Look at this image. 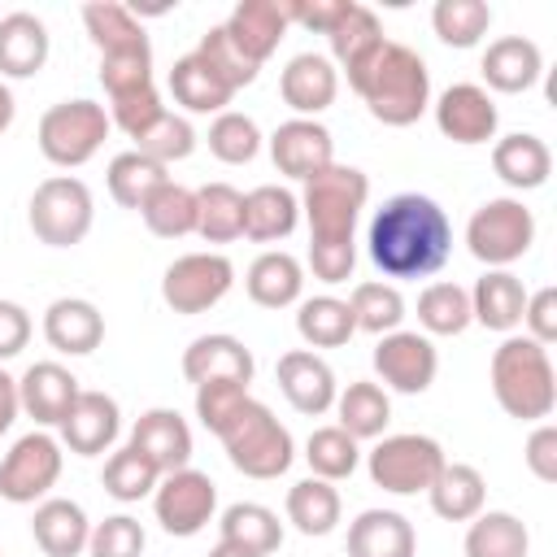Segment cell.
Listing matches in <instances>:
<instances>
[{
	"instance_id": "6da1fadb",
	"label": "cell",
	"mask_w": 557,
	"mask_h": 557,
	"mask_svg": "<svg viewBox=\"0 0 557 557\" xmlns=\"http://www.w3.org/2000/svg\"><path fill=\"white\" fill-rule=\"evenodd\" d=\"M366 244L387 278H431L453 252V222L431 196L400 191L374 209Z\"/></svg>"
},
{
	"instance_id": "7a4b0ae2",
	"label": "cell",
	"mask_w": 557,
	"mask_h": 557,
	"mask_svg": "<svg viewBox=\"0 0 557 557\" xmlns=\"http://www.w3.org/2000/svg\"><path fill=\"white\" fill-rule=\"evenodd\" d=\"M348 87L366 100L370 117L383 126H413L431 109L426 61L396 39H383L361 65L348 70Z\"/></svg>"
},
{
	"instance_id": "3957f363",
	"label": "cell",
	"mask_w": 557,
	"mask_h": 557,
	"mask_svg": "<svg viewBox=\"0 0 557 557\" xmlns=\"http://www.w3.org/2000/svg\"><path fill=\"white\" fill-rule=\"evenodd\" d=\"M492 392L496 405L518 418V422H544L557 405V374L548 361V348L527 339V335H509L496 352H492Z\"/></svg>"
},
{
	"instance_id": "277c9868",
	"label": "cell",
	"mask_w": 557,
	"mask_h": 557,
	"mask_svg": "<svg viewBox=\"0 0 557 557\" xmlns=\"http://www.w3.org/2000/svg\"><path fill=\"white\" fill-rule=\"evenodd\" d=\"M366 200H370V178L357 165L331 161L326 170L305 178L300 213L309 218V244H352Z\"/></svg>"
},
{
	"instance_id": "5b68a950",
	"label": "cell",
	"mask_w": 557,
	"mask_h": 557,
	"mask_svg": "<svg viewBox=\"0 0 557 557\" xmlns=\"http://www.w3.org/2000/svg\"><path fill=\"white\" fill-rule=\"evenodd\" d=\"M218 440L226 444L231 466L248 479H278V474H287V466L296 457L292 431L252 396L235 409V418H226L218 426Z\"/></svg>"
},
{
	"instance_id": "8992f818",
	"label": "cell",
	"mask_w": 557,
	"mask_h": 557,
	"mask_svg": "<svg viewBox=\"0 0 557 557\" xmlns=\"http://www.w3.org/2000/svg\"><path fill=\"white\" fill-rule=\"evenodd\" d=\"M535 244V213L518 196H492L483 200L466 222V248L487 270H505L518 257H527Z\"/></svg>"
},
{
	"instance_id": "52a82bcc",
	"label": "cell",
	"mask_w": 557,
	"mask_h": 557,
	"mask_svg": "<svg viewBox=\"0 0 557 557\" xmlns=\"http://www.w3.org/2000/svg\"><path fill=\"white\" fill-rule=\"evenodd\" d=\"M26 218H30V231H35L39 244H48V248H74V244L87 239L91 218H96V205H91V191H87L83 178L52 174V178H44L30 191Z\"/></svg>"
},
{
	"instance_id": "ba28073f",
	"label": "cell",
	"mask_w": 557,
	"mask_h": 557,
	"mask_svg": "<svg viewBox=\"0 0 557 557\" xmlns=\"http://www.w3.org/2000/svg\"><path fill=\"white\" fill-rule=\"evenodd\" d=\"M109 126L113 122H109L104 104H96V100H61L39 117L35 139H39V152L52 165L78 170L100 152V144L109 139Z\"/></svg>"
},
{
	"instance_id": "9c48e42d",
	"label": "cell",
	"mask_w": 557,
	"mask_h": 557,
	"mask_svg": "<svg viewBox=\"0 0 557 557\" xmlns=\"http://www.w3.org/2000/svg\"><path fill=\"white\" fill-rule=\"evenodd\" d=\"M444 448L440 440L431 435H418V431H405V435H383L370 457H366V470H370V483L392 492V496H418L435 483V474L444 470Z\"/></svg>"
},
{
	"instance_id": "30bf717a",
	"label": "cell",
	"mask_w": 557,
	"mask_h": 557,
	"mask_svg": "<svg viewBox=\"0 0 557 557\" xmlns=\"http://www.w3.org/2000/svg\"><path fill=\"white\" fill-rule=\"evenodd\" d=\"M231 287H235V265L222 252H183L161 274V300L183 318L213 309Z\"/></svg>"
},
{
	"instance_id": "8fae6325",
	"label": "cell",
	"mask_w": 557,
	"mask_h": 557,
	"mask_svg": "<svg viewBox=\"0 0 557 557\" xmlns=\"http://www.w3.org/2000/svg\"><path fill=\"white\" fill-rule=\"evenodd\" d=\"M61 440H52L48 431H30L22 435L4 457H0V496L9 505H35L44 500L57 479H61Z\"/></svg>"
},
{
	"instance_id": "7c38bea8",
	"label": "cell",
	"mask_w": 557,
	"mask_h": 557,
	"mask_svg": "<svg viewBox=\"0 0 557 557\" xmlns=\"http://www.w3.org/2000/svg\"><path fill=\"white\" fill-rule=\"evenodd\" d=\"M213 509H218V483L191 466L161 474V483L152 492V513H157L161 531L178 535V540L200 535L213 522Z\"/></svg>"
},
{
	"instance_id": "4fadbf2b",
	"label": "cell",
	"mask_w": 557,
	"mask_h": 557,
	"mask_svg": "<svg viewBox=\"0 0 557 557\" xmlns=\"http://www.w3.org/2000/svg\"><path fill=\"white\" fill-rule=\"evenodd\" d=\"M374 370L379 379L392 387V392H405V396H422L431 383H435V370H440V352L426 335L418 331H387L379 335L374 344Z\"/></svg>"
},
{
	"instance_id": "5bb4252c",
	"label": "cell",
	"mask_w": 557,
	"mask_h": 557,
	"mask_svg": "<svg viewBox=\"0 0 557 557\" xmlns=\"http://www.w3.org/2000/svg\"><path fill=\"white\" fill-rule=\"evenodd\" d=\"M270 157H274L278 174L305 183V178H313L318 170H326L335 161V139L313 117H287L270 135Z\"/></svg>"
},
{
	"instance_id": "9a60e30c",
	"label": "cell",
	"mask_w": 557,
	"mask_h": 557,
	"mask_svg": "<svg viewBox=\"0 0 557 557\" xmlns=\"http://www.w3.org/2000/svg\"><path fill=\"white\" fill-rule=\"evenodd\" d=\"M496 122H500L496 117V100L479 83H453L435 100V126L453 144H466V148L470 144H487L496 135Z\"/></svg>"
},
{
	"instance_id": "2e32d148",
	"label": "cell",
	"mask_w": 557,
	"mask_h": 557,
	"mask_svg": "<svg viewBox=\"0 0 557 557\" xmlns=\"http://www.w3.org/2000/svg\"><path fill=\"white\" fill-rule=\"evenodd\" d=\"M274 379H278V392L287 396V405H292L296 413L318 418V413L335 409V396H339L335 370H331L318 352H309V348L283 352L278 366H274Z\"/></svg>"
},
{
	"instance_id": "e0dca14e",
	"label": "cell",
	"mask_w": 557,
	"mask_h": 557,
	"mask_svg": "<svg viewBox=\"0 0 557 557\" xmlns=\"http://www.w3.org/2000/svg\"><path fill=\"white\" fill-rule=\"evenodd\" d=\"M131 448L157 470V474H170V470H183L191 461V426L178 409H148L135 418L131 426Z\"/></svg>"
},
{
	"instance_id": "ac0fdd59",
	"label": "cell",
	"mask_w": 557,
	"mask_h": 557,
	"mask_svg": "<svg viewBox=\"0 0 557 557\" xmlns=\"http://www.w3.org/2000/svg\"><path fill=\"white\" fill-rule=\"evenodd\" d=\"M278 96L300 117H313V113L331 109L335 96H339V70H335V61L322 57V52H296L283 65V74H278Z\"/></svg>"
},
{
	"instance_id": "d6986e66",
	"label": "cell",
	"mask_w": 557,
	"mask_h": 557,
	"mask_svg": "<svg viewBox=\"0 0 557 557\" xmlns=\"http://www.w3.org/2000/svg\"><path fill=\"white\" fill-rule=\"evenodd\" d=\"M78 392H83L78 379L61 361H35L17 379V405L35 418V426H61Z\"/></svg>"
},
{
	"instance_id": "ffe728a7",
	"label": "cell",
	"mask_w": 557,
	"mask_h": 557,
	"mask_svg": "<svg viewBox=\"0 0 557 557\" xmlns=\"http://www.w3.org/2000/svg\"><path fill=\"white\" fill-rule=\"evenodd\" d=\"M252 370H257V361H252L248 344L235 339V335H226V331L200 335V339H191L187 352H183V379L196 383V387H200V383H222V379H231V383H252Z\"/></svg>"
},
{
	"instance_id": "44dd1931",
	"label": "cell",
	"mask_w": 557,
	"mask_h": 557,
	"mask_svg": "<svg viewBox=\"0 0 557 557\" xmlns=\"http://www.w3.org/2000/svg\"><path fill=\"white\" fill-rule=\"evenodd\" d=\"M117 431H122L117 400L109 392H78V400L61 422V444L78 457H100L117 440Z\"/></svg>"
},
{
	"instance_id": "7402d4cb",
	"label": "cell",
	"mask_w": 557,
	"mask_h": 557,
	"mask_svg": "<svg viewBox=\"0 0 557 557\" xmlns=\"http://www.w3.org/2000/svg\"><path fill=\"white\" fill-rule=\"evenodd\" d=\"M479 70H483V83H487L492 91L518 96V91H527V87L540 83V74H544V52H540V44L527 39V35H500V39L487 44Z\"/></svg>"
},
{
	"instance_id": "603a6c76",
	"label": "cell",
	"mask_w": 557,
	"mask_h": 557,
	"mask_svg": "<svg viewBox=\"0 0 557 557\" xmlns=\"http://www.w3.org/2000/svg\"><path fill=\"white\" fill-rule=\"evenodd\" d=\"M44 339L65 357H87L104 339V313L83 296H61L44 309Z\"/></svg>"
},
{
	"instance_id": "cb8c5ba5",
	"label": "cell",
	"mask_w": 557,
	"mask_h": 557,
	"mask_svg": "<svg viewBox=\"0 0 557 557\" xmlns=\"http://www.w3.org/2000/svg\"><path fill=\"white\" fill-rule=\"evenodd\" d=\"M222 26L235 39V48L261 65L270 52H278V44H283L292 22L283 13V0H239Z\"/></svg>"
},
{
	"instance_id": "d4e9b609",
	"label": "cell",
	"mask_w": 557,
	"mask_h": 557,
	"mask_svg": "<svg viewBox=\"0 0 557 557\" xmlns=\"http://www.w3.org/2000/svg\"><path fill=\"white\" fill-rule=\"evenodd\" d=\"M48 26L17 9L0 17V78H35L48 65Z\"/></svg>"
},
{
	"instance_id": "484cf974",
	"label": "cell",
	"mask_w": 557,
	"mask_h": 557,
	"mask_svg": "<svg viewBox=\"0 0 557 557\" xmlns=\"http://www.w3.org/2000/svg\"><path fill=\"white\" fill-rule=\"evenodd\" d=\"M413 522L396 509H366L348 522V557H413Z\"/></svg>"
},
{
	"instance_id": "4316f807",
	"label": "cell",
	"mask_w": 557,
	"mask_h": 557,
	"mask_svg": "<svg viewBox=\"0 0 557 557\" xmlns=\"http://www.w3.org/2000/svg\"><path fill=\"white\" fill-rule=\"evenodd\" d=\"M30 535H35V544L48 557H78L87 548V540H91V522H87V513H83L78 500L48 496V500L35 505Z\"/></svg>"
},
{
	"instance_id": "83f0119b",
	"label": "cell",
	"mask_w": 557,
	"mask_h": 557,
	"mask_svg": "<svg viewBox=\"0 0 557 557\" xmlns=\"http://www.w3.org/2000/svg\"><path fill=\"white\" fill-rule=\"evenodd\" d=\"M492 170L500 183H509L513 191H531V187H544L548 174H553V152L540 135L531 131H513L505 139H496L492 148Z\"/></svg>"
},
{
	"instance_id": "f1b7e54d",
	"label": "cell",
	"mask_w": 557,
	"mask_h": 557,
	"mask_svg": "<svg viewBox=\"0 0 557 557\" xmlns=\"http://www.w3.org/2000/svg\"><path fill=\"white\" fill-rule=\"evenodd\" d=\"M522 309H527V287L509 270H487L470 292V318L487 331L509 335L513 326H522Z\"/></svg>"
},
{
	"instance_id": "f546056e",
	"label": "cell",
	"mask_w": 557,
	"mask_h": 557,
	"mask_svg": "<svg viewBox=\"0 0 557 557\" xmlns=\"http://www.w3.org/2000/svg\"><path fill=\"white\" fill-rule=\"evenodd\" d=\"M244 287H248V300H252V305H261V309H287V305H296L300 292H305V270H300V261H296L292 252L270 248V252H261V257L248 265Z\"/></svg>"
},
{
	"instance_id": "4dcf8cb0",
	"label": "cell",
	"mask_w": 557,
	"mask_h": 557,
	"mask_svg": "<svg viewBox=\"0 0 557 557\" xmlns=\"http://www.w3.org/2000/svg\"><path fill=\"white\" fill-rule=\"evenodd\" d=\"M426 496H431V509L444 522H470L474 513H483L487 483H483L479 466H470V461H444V470L435 474V483L426 487Z\"/></svg>"
},
{
	"instance_id": "1f68e13d",
	"label": "cell",
	"mask_w": 557,
	"mask_h": 557,
	"mask_svg": "<svg viewBox=\"0 0 557 557\" xmlns=\"http://www.w3.org/2000/svg\"><path fill=\"white\" fill-rule=\"evenodd\" d=\"M300 222V200L278 187V183H261L244 196V235L257 239V244H274V239H287Z\"/></svg>"
},
{
	"instance_id": "d6a6232c",
	"label": "cell",
	"mask_w": 557,
	"mask_h": 557,
	"mask_svg": "<svg viewBox=\"0 0 557 557\" xmlns=\"http://www.w3.org/2000/svg\"><path fill=\"white\" fill-rule=\"evenodd\" d=\"M335 413H339L335 426H344L357 444H361V440H383V431H387V422H392V400H387V392H383L379 383L357 379V383H348V387L335 396Z\"/></svg>"
},
{
	"instance_id": "836d02e7",
	"label": "cell",
	"mask_w": 557,
	"mask_h": 557,
	"mask_svg": "<svg viewBox=\"0 0 557 557\" xmlns=\"http://www.w3.org/2000/svg\"><path fill=\"white\" fill-rule=\"evenodd\" d=\"M222 544H235V548H244V553H252V557H270L278 544H283V522H278V513L274 509H265V505H257V500H235V505H226V513H222Z\"/></svg>"
},
{
	"instance_id": "e575fe53",
	"label": "cell",
	"mask_w": 557,
	"mask_h": 557,
	"mask_svg": "<svg viewBox=\"0 0 557 557\" xmlns=\"http://www.w3.org/2000/svg\"><path fill=\"white\" fill-rule=\"evenodd\" d=\"M170 96L187 113H226V104H231L235 91L226 83H218V74L196 52H187V57H178L170 65Z\"/></svg>"
},
{
	"instance_id": "d590c367",
	"label": "cell",
	"mask_w": 557,
	"mask_h": 557,
	"mask_svg": "<svg viewBox=\"0 0 557 557\" xmlns=\"http://www.w3.org/2000/svg\"><path fill=\"white\" fill-rule=\"evenodd\" d=\"M339 513H344V505H339L335 483L309 474L287 487V522L300 535H331L339 527Z\"/></svg>"
},
{
	"instance_id": "8d00e7d4",
	"label": "cell",
	"mask_w": 557,
	"mask_h": 557,
	"mask_svg": "<svg viewBox=\"0 0 557 557\" xmlns=\"http://www.w3.org/2000/svg\"><path fill=\"white\" fill-rule=\"evenodd\" d=\"M83 26H87L91 44L100 48V57L148 48V35H144L139 17H135V9H126V4H117V0H96V4H83Z\"/></svg>"
},
{
	"instance_id": "74e56055",
	"label": "cell",
	"mask_w": 557,
	"mask_h": 557,
	"mask_svg": "<svg viewBox=\"0 0 557 557\" xmlns=\"http://www.w3.org/2000/svg\"><path fill=\"white\" fill-rule=\"evenodd\" d=\"M139 218L152 235L161 239H183V235H196V218H200V205H196V191L165 178L144 205H139Z\"/></svg>"
},
{
	"instance_id": "f35d334b",
	"label": "cell",
	"mask_w": 557,
	"mask_h": 557,
	"mask_svg": "<svg viewBox=\"0 0 557 557\" xmlns=\"http://www.w3.org/2000/svg\"><path fill=\"white\" fill-rule=\"evenodd\" d=\"M296 331L309 348H339L357 335V322H352V309L348 300L339 296H309L300 300L296 309Z\"/></svg>"
},
{
	"instance_id": "ab89813d",
	"label": "cell",
	"mask_w": 557,
	"mask_h": 557,
	"mask_svg": "<svg viewBox=\"0 0 557 557\" xmlns=\"http://www.w3.org/2000/svg\"><path fill=\"white\" fill-rule=\"evenodd\" d=\"M531 553V535L522 527V518L505 513V509H487L470 518L466 531V557H527Z\"/></svg>"
},
{
	"instance_id": "60d3db41",
	"label": "cell",
	"mask_w": 557,
	"mask_h": 557,
	"mask_svg": "<svg viewBox=\"0 0 557 557\" xmlns=\"http://www.w3.org/2000/svg\"><path fill=\"white\" fill-rule=\"evenodd\" d=\"M200 218H196V235L209 244H231L244 235V191H235L231 183H205L196 191Z\"/></svg>"
},
{
	"instance_id": "b9f144b4",
	"label": "cell",
	"mask_w": 557,
	"mask_h": 557,
	"mask_svg": "<svg viewBox=\"0 0 557 557\" xmlns=\"http://www.w3.org/2000/svg\"><path fill=\"white\" fill-rule=\"evenodd\" d=\"M348 309H352V322L357 331H370V335H387V331H400L405 322V296L396 283H357L352 296H348Z\"/></svg>"
},
{
	"instance_id": "7bdbcfd3",
	"label": "cell",
	"mask_w": 557,
	"mask_h": 557,
	"mask_svg": "<svg viewBox=\"0 0 557 557\" xmlns=\"http://www.w3.org/2000/svg\"><path fill=\"white\" fill-rule=\"evenodd\" d=\"M104 178H109V196H113L122 209H139L170 174H165V165H157V161H148V157H139V152L131 148V152H117V157L109 161Z\"/></svg>"
},
{
	"instance_id": "ee69618b",
	"label": "cell",
	"mask_w": 557,
	"mask_h": 557,
	"mask_svg": "<svg viewBox=\"0 0 557 557\" xmlns=\"http://www.w3.org/2000/svg\"><path fill=\"white\" fill-rule=\"evenodd\" d=\"M326 44H331V57L344 65V74L352 70V65H361L379 44H383V26H379V17L366 9V4H348V13L335 22V30L326 35Z\"/></svg>"
},
{
	"instance_id": "f6af8a7d",
	"label": "cell",
	"mask_w": 557,
	"mask_h": 557,
	"mask_svg": "<svg viewBox=\"0 0 557 557\" xmlns=\"http://www.w3.org/2000/svg\"><path fill=\"white\" fill-rule=\"evenodd\" d=\"M418 322L426 335H461L470 318V292L457 283H426L418 296Z\"/></svg>"
},
{
	"instance_id": "bcb514c9",
	"label": "cell",
	"mask_w": 557,
	"mask_h": 557,
	"mask_svg": "<svg viewBox=\"0 0 557 557\" xmlns=\"http://www.w3.org/2000/svg\"><path fill=\"white\" fill-rule=\"evenodd\" d=\"M305 461L313 470V479H326V483H339L357 470L361 461V448L357 440L344 431V426H318L309 440H305Z\"/></svg>"
},
{
	"instance_id": "7dc6e473",
	"label": "cell",
	"mask_w": 557,
	"mask_h": 557,
	"mask_svg": "<svg viewBox=\"0 0 557 557\" xmlns=\"http://www.w3.org/2000/svg\"><path fill=\"white\" fill-rule=\"evenodd\" d=\"M431 26L448 48H474L492 26V9L483 0H435Z\"/></svg>"
},
{
	"instance_id": "c3c4849f",
	"label": "cell",
	"mask_w": 557,
	"mask_h": 557,
	"mask_svg": "<svg viewBox=\"0 0 557 557\" xmlns=\"http://www.w3.org/2000/svg\"><path fill=\"white\" fill-rule=\"evenodd\" d=\"M196 57H200V61L218 74V83H226L231 91L248 87V83L261 74V65L235 48V39L226 35V26H209V30L200 35V44H196Z\"/></svg>"
},
{
	"instance_id": "681fc988",
	"label": "cell",
	"mask_w": 557,
	"mask_h": 557,
	"mask_svg": "<svg viewBox=\"0 0 557 557\" xmlns=\"http://www.w3.org/2000/svg\"><path fill=\"white\" fill-rule=\"evenodd\" d=\"M100 483H104V492L113 496V500H122V505H135V500H144V496H152L157 492V483H161V474L126 444V448H117V453H109V461H104V474H100Z\"/></svg>"
},
{
	"instance_id": "f907efd6",
	"label": "cell",
	"mask_w": 557,
	"mask_h": 557,
	"mask_svg": "<svg viewBox=\"0 0 557 557\" xmlns=\"http://www.w3.org/2000/svg\"><path fill=\"white\" fill-rule=\"evenodd\" d=\"M135 152L139 157H148V161H157V165H170V161H183V157H191L196 152V131H191V122L187 117H178V113H161L148 131H139L135 135Z\"/></svg>"
},
{
	"instance_id": "816d5d0a",
	"label": "cell",
	"mask_w": 557,
	"mask_h": 557,
	"mask_svg": "<svg viewBox=\"0 0 557 557\" xmlns=\"http://www.w3.org/2000/svg\"><path fill=\"white\" fill-rule=\"evenodd\" d=\"M209 152H213L218 161H226V165H248V161L261 152V131H257V122H252L248 113H235V109L218 113L213 126H209Z\"/></svg>"
},
{
	"instance_id": "f5cc1de1",
	"label": "cell",
	"mask_w": 557,
	"mask_h": 557,
	"mask_svg": "<svg viewBox=\"0 0 557 557\" xmlns=\"http://www.w3.org/2000/svg\"><path fill=\"white\" fill-rule=\"evenodd\" d=\"M100 83H104L109 100L131 96V91H144V87H157V83H152V48L100 57Z\"/></svg>"
},
{
	"instance_id": "db71d44e",
	"label": "cell",
	"mask_w": 557,
	"mask_h": 557,
	"mask_svg": "<svg viewBox=\"0 0 557 557\" xmlns=\"http://www.w3.org/2000/svg\"><path fill=\"white\" fill-rule=\"evenodd\" d=\"M144 527L131 518V513H113L104 522L91 527V540H87V553L91 557H144Z\"/></svg>"
},
{
	"instance_id": "11a10c76",
	"label": "cell",
	"mask_w": 557,
	"mask_h": 557,
	"mask_svg": "<svg viewBox=\"0 0 557 557\" xmlns=\"http://www.w3.org/2000/svg\"><path fill=\"white\" fill-rule=\"evenodd\" d=\"M248 396H252L248 383H231V379H222V383H200V387H196V418L218 435V426H222L226 418H235V409H239Z\"/></svg>"
},
{
	"instance_id": "9f6ffc18",
	"label": "cell",
	"mask_w": 557,
	"mask_h": 557,
	"mask_svg": "<svg viewBox=\"0 0 557 557\" xmlns=\"http://www.w3.org/2000/svg\"><path fill=\"white\" fill-rule=\"evenodd\" d=\"M357 265V244H309V270L318 283H348Z\"/></svg>"
},
{
	"instance_id": "6f0895ef",
	"label": "cell",
	"mask_w": 557,
	"mask_h": 557,
	"mask_svg": "<svg viewBox=\"0 0 557 557\" xmlns=\"http://www.w3.org/2000/svg\"><path fill=\"white\" fill-rule=\"evenodd\" d=\"M352 0H283V13L287 22H300L305 30H318V35H331L335 22L348 13Z\"/></svg>"
},
{
	"instance_id": "680465c9",
	"label": "cell",
	"mask_w": 557,
	"mask_h": 557,
	"mask_svg": "<svg viewBox=\"0 0 557 557\" xmlns=\"http://www.w3.org/2000/svg\"><path fill=\"white\" fill-rule=\"evenodd\" d=\"M522 322H527V339H535V344H553V339H557V287L527 292Z\"/></svg>"
},
{
	"instance_id": "91938a15",
	"label": "cell",
	"mask_w": 557,
	"mask_h": 557,
	"mask_svg": "<svg viewBox=\"0 0 557 557\" xmlns=\"http://www.w3.org/2000/svg\"><path fill=\"white\" fill-rule=\"evenodd\" d=\"M522 461H527V470H531L540 483H557V426H553V422H540V426L527 435Z\"/></svg>"
},
{
	"instance_id": "94428289",
	"label": "cell",
	"mask_w": 557,
	"mask_h": 557,
	"mask_svg": "<svg viewBox=\"0 0 557 557\" xmlns=\"http://www.w3.org/2000/svg\"><path fill=\"white\" fill-rule=\"evenodd\" d=\"M30 344V313L17 300H0V361L17 357Z\"/></svg>"
},
{
	"instance_id": "6125c7cd",
	"label": "cell",
	"mask_w": 557,
	"mask_h": 557,
	"mask_svg": "<svg viewBox=\"0 0 557 557\" xmlns=\"http://www.w3.org/2000/svg\"><path fill=\"white\" fill-rule=\"evenodd\" d=\"M17 409H22V405H17V379L0 370V435H4L9 426H13Z\"/></svg>"
},
{
	"instance_id": "be15d7a7",
	"label": "cell",
	"mask_w": 557,
	"mask_h": 557,
	"mask_svg": "<svg viewBox=\"0 0 557 557\" xmlns=\"http://www.w3.org/2000/svg\"><path fill=\"white\" fill-rule=\"evenodd\" d=\"M13 113H17V104H13V91L4 87V78H0V135L13 126Z\"/></svg>"
},
{
	"instance_id": "e7e4bbea",
	"label": "cell",
	"mask_w": 557,
	"mask_h": 557,
	"mask_svg": "<svg viewBox=\"0 0 557 557\" xmlns=\"http://www.w3.org/2000/svg\"><path fill=\"white\" fill-rule=\"evenodd\" d=\"M209 557H252V553H244V548H235V544H222V540H218V544L209 548Z\"/></svg>"
}]
</instances>
